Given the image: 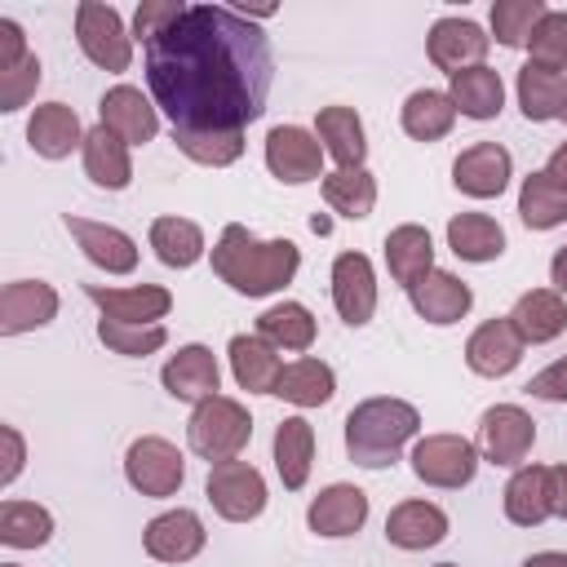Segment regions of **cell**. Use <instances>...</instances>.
Here are the masks:
<instances>
[{"label":"cell","instance_id":"6da1fadb","mask_svg":"<svg viewBox=\"0 0 567 567\" xmlns=\"http://www.w3.org/2000/svg\"><path fill=\"white\" fill-rule=\"evenodd\" d=\"M275 53L261 27L226 4L186 13L146 44V84L177 137H235L270 97Z\"/></svg>","mask_w":567,"mask_h":567},{"label":"cell","instance_id":"7a4b0ae2","mask_svg":"<svg viewBox=\"0 0 567 567\" xmlns=\"http://www.w3.org/2000/svg\"><path fill=\"white\" fill-rule=\"evenodd\" d=\"M301 266V248L292 239H257L248 226L230 221L213 244V270L239 297H270L292 284Z\"/></svg>","mask_w":567,"mask_h":567},{"label":"cell","instance_id":"3957f363","mask_svg":"<svg viewBox=\"0 0 567 567\" xmlns=\"http://www.w3.org/2000/svg\"><path fill=\"white\" fill-rule=\"evenodd\" d=\"M421 430V412L403 399H363L346 416V452L363 470H385L399 461L403 443Z\"/></svg>","mask_w":567,"mask_h":567},{"label":"cell","instance_id":"277c9868","mask_svg":"<svg viewBox=\"0 0 567 567\" xmlns=\"http://www.w3.org/2000/svg\"><path fill=\"white\" fill-rule=\"evenodd\" d=\"M248 439H252V416H248V408L239 399H226V394H213V399L195 403V412L186 421V443L208 465L239 461Z\"/></svg>","mask_w":567,"mask_h":567},{"label":"cell","instance_id":"5b68a950","mask_svg":"<svg viewBox=\"0 0 567 567\" xmlns=\"http://www.w3.org/2000/svg\"><path fill=\"white\" fill-rule=\"evenodd\" d=\"M75 40H80L84 58L102 71H128V62H133V35L124 31L120 9H111V4L84 0L75 9Z\"/></svg>","mask_w":567,"mask_h":567},{"label":"cell","instance_id":"8992f818","mask_svg":"<svg viewBox=\"0 0 567 567\" xmlns=\"http://www.w3.org/2000/svg\"><path fill=\"white\" fill-rule=\"evenodd\" d=\"M124 478L142 496H173L186 483V461L168 439H133L124 452Z\"/></svg>","mask_w":567,"mask_h":567},{"label":"cell","instance_id":"52a82bcc","mask_svg":"<svg viewBox=\"0 0 567 567\" xmlns=\"http://www.w3.org/2000/svg\"><path fill=\"white\" fill-rule=\"evenodd\" d=\"M204 492H208L213 509L226 523H252L266 509V478L248 461H221V465H213Z\"/></svg>","mask_w":567,"mask_h":567},{"label":"cell","instance_id":"ba28073f","mask_svg":"<svg viewBox=\"0 0 567 567\" xmlns=\"http://www.w3.org/2000/svg\"><path fill=\"white\" fill-rule=\"evenodd\" d=\"M412 474L430 487H465L478 474V447L461 434H425L412 447Z\"/></svg>","mask_w":567,"mask_h":567},{"label":"cell","instance_id":"9c48e42d","mask_svg":"<svg viewBox=\"0 0 567 567\" xmlns=\"http://www.w3.org/2000/svg\"><path fill=\"white\" fill-rule=\"evenodd\" d=\"M536 443V421L514 408V403H496L478 416V456L492 465H523L527 452Z\"/></svg>","mask_w":567,"mask_h":567},{"label":"cell","instance_id":"30bf717a","mask_svg":"<svg viewBox=\"0 0 567 567\" xmlns=\"http://www.w3.org/2000/svg\"><path fill=\"white\" fill-rule=\"evenodd\" d=\"M266 168L288 186L315 182L323 177V142L297 124H275L266 133Z\"/></svg>","mask_w":567,"mask_h":567},{"label":"cell","instance_id":"8fae6325","mask_svg":"<svg viewBox=\"0 0 567 567\" xmlns=\"http://www.w3.org/2000/svg\"><path fill=\"white\" fill-rule=\"evenodd\" d=\"M487 44H492V35H483V27L470 22V18H439L430 27V40H425L430 62L439 71H447V75H461L470 66H483Z\"/></svg>","mask_w":567,"mask_h":567},{"label":"cell","instance_id":"7c38bea8","mask_svg":"<svg viewBox=\"0 0 567 567\" xmlns=\"http://www.w3.org/2000/svg\"><path fill=\"white\" fill-rule=\"evenodd\" d=\"M509 173H514V159L501 142H474L452 164V182L470 199H496L509 186Z\"/></svg>","mask_w":567,"mask_h":567},{"label":"cell","instance_id":"4fadbf2b","mask_svg":"<svg viewBox=\"0 0 567 567\" xmlns=\"http://www.w3.org/2000/svg\"><path fill=\"white\" fill-rule=\"evenodd\" d=\"M332 306L350 328H363L377 310V275L363 252H341L332 261Z\"/></svg>","mask_w":567,"mask_h":567},{"label":"cell","instance_id":"5bb4252c","mask_svg":"<svg viewBox=\"0 0 567 567\" xmlns=\"http://www.w3.org/2000/svg\"><path fill=\"white\" fill-rule=\"evenodd\" d=\"M97 124H106L115 137H124L128 146H146L155 133H159V115H155V102L142 97V89L133 84H115L102 93L97 102Z\"/></svg>","mask_w":567,"mask_h":567},{"label":"cell","instance_id":"9a60e30c","mask_svg":"<svg viewBox=\"0 0 567 567\" xmlns=\"http://www.w3.org/2000/svg\"><path fill=\"white\" fill-rule=\"evenodd\" d=\"M408 301H412V310H416L425 323L447 328V323H456V319L470 315L474 292H470V284L456 279L452 270H430V275H421V279L408 288Z\"/></svg>","mask_w":567,"mask_h":567},{"label":"cell","instance_id":"2e32d148","mask_svg":"<svg viewBox=\"0 0 567 567\" xmlns=\"http://www.w3.org/2000/svg\"><path fill=\"white\" fill-rule=\"evenodd\" d=\"M465 363H470V372H478V377H509L518 363H523V337L514 332V323L509 319H487V323H478L474 332H470V341H465Z\"/></svg>","mask_w":567,"mask_h":567},{"label":"cell","instance_id":"e0dca14e","mask_svg":"<svg viewBox=\"0 0 567 567\" xmlns=\"http://www.w3.org/2000/svg\"><path fill=\"white\" fill-rule=\"evenodd\" d=\"M62 226L75 235L80 252H84L93 266H102L106 275H128V270H137V244H133L124 230H115V226H106V221L75 217V213H66Z\"/></svg>","mask_w":567,"mask_h":567},{"label":"cell","instance_id":"ac0fdd59","mask_svg":"<svg viewBox=\"0 0 567 567\" xmlns=\"http://www.w3.org/2000/svg\"><path fill=\"white\" fill-rule=\"evenodd\" d=\"M58 315V292L44 279H13L0 292V337H18L44 328Z\"/></svg>","mask_w":567,"mask_h":567},{"label":"cell","instance_id":"d6986e66","mask_svg":"<svg viewBox=\"0 0 567 567\" xmlns=\"http://www.w3.org/2000/svg\"><path fill=\"white\" fill-rule=\"evenodd\" d=\"M204 523L195 509H168L159 518L146 523L142 532V545L155 563H190L199 549H204Z\"/></svg>","mask_w":567,"mask_h":567},{"label":"cell","instance_id":"ffe728a7","mask_svg":"<svg viewBox=\"0 0 567 567\" xmlns=\"http://www.w3.org/2000/svg\"><path fill=\"white\" fill-rule=\"evenodd\" d=\"M89 301L102 306V319H120V323H159L173 310V292L159 284H137V288H102V284H84Z\"/></svg>","mask_w":567,"mask_h":567},{"label":"cell","instance_id":"44dd1931","mask_svg":"<svg viewBox=\"0 0 567 567\" xmlns=\"http://www.w3.org/2000/svg\"><path fill=\"white\" fill-rule=\"evenodd\" d=\"M159 381H164V390H168L173 399H182V403H204V399L217 394L221 368H217V354H213L208 346H182V350L164 363Z\"/></svg>","mask_w":567,"mask_h":567},{"label":"cell","instance_id":"7402d4cb","mask_svg":"<svg viewBox=\"0 0 567 567\" xmlns=\"http://www.w3.org/2000/svg\"><path fill=\"white\" fill-rule=\"evenodd\" d=\"M306 523H310L315 536H328V540L354 536V532L368 523V496H363L354 483H332V487H323V492L310 501Z\"/></svg>","mask_w":567,"mask_h":567},{"label":"cell","instance_id":"603a6c76","mask_svg":"<svg viewBox=\"0 0 567 567\" xmlns=\"http://www.w3.org/2000/svg\"><path fill=\"white\" fill-rule=\"evenodd\" d=\"M27 142L35 155L44 159H66L75 146H84V128H80V115L66 106V102H44L31 111L27 120Z\"/></svg>","mask_w":567,"mask_h":567},{"label":"cell","instance_id":"cb8c5ba5","mask_svg":"<svg viewBox=\"0 0 567 567\" xmlns=\"http://www.w3.org/2000/svg\"><path fill=\"white\" fill-rule=\"evenodd\" d=\"M514 323V332L523 337V346H545L567 328V301L554 288H532L514 301V310L505 315Z\"/></svg>","mask_w":567,"mask_h":567},{"label":"cell","instance_id":"d4e9b609","mask_svg":"<svg viewBox=\"0 0 567 567\" xmlns=\"http://www.w3.org/2000/svg\"><path fill=\"white\" fill-rule=\"evenodd\" d=\"M226 354H230V372H235L239 390H248V394H275V381H279L284 363H279V354H275L270 341H261L257 332L252 337L239 332V337H230Z\"/></svg>","mask_w":567,"mask_h":567},{"label":"cell","instance_id":"484cf974","mask_svg":"<svg viewBox=\"0 0 567 567\" xmlns=\"http://www.w3.org/2000/svg\"><path fill=\"white\" fill-rule=\"evenodd\" d=\"M447 536V514L430 501H403L385 518V540L394 549H430Z\"/></svg>","mask_w":567,"mask_h":567},{"label":"cell","instance_id":"4316f807","mask_svg":"<svg viewBox=\"0 0 567 567\" xmlns=\"http://www.w3.org/2000/svg\"><path fill=\"white\" fill-rule=\"evenodd\" d=\"M554 514L549 501V470L545 465H518L505 483V518L514 527H540Z\"/></svg>","mask_w":567,"mask_h":567},{"label":"cell","instance_id":"83f0119b","mask_svg":"<svg viewBox=\"0 0 567 567\" xmlns=\"http://www.w3.org/2000/svg\"><path fill=\"white\" fill-rule=\"evenodd\" d=\"M518 106L527 120H567V75L540 62H527L518 71Z\"/></svg>","mask_w":567,"mask_h":567},{"label":"cell","instance_id":"f1b7e54d","mask_svg":"<svg viewBox=\"0 0 567 567\" xmlns=\"http://www.w3.org/2000/svg\"><path fill=\"white\" fill-rule=\"evenodd\" d=\"M84 173L97 182V186H106V190H124L128 182H133V164H128V142L124 137H115L106 124H93L89 133H84Z\"/></svg>","mask_w":567,"mask_h":567},{"label":"cell","instance_id":"f546056e","mask_svg":"<svg viewBox=\"0 0 567 567\" xmlns=\"http://www.w3.org/2000/svg\"><path fill=\"white\" fill-rule=\"evenodd\" d=\"M310 465H315V425L306 416H284L275 425V470H279L284 487L288 492L306 487Z\"/></svg>","mask_w":567,"mask_h":567},{"label":"cell","instance_id":"4dcf8cb0","mask_svg":"<svg viewBox=\"0 0 567 567\" xmlns=\"http://www.w3.org/2000/svg\"><path fill=\"white\" fill-rule=\"evenodd\" d=\"M315 137L323 142V155H332L341 168H363L368 142H363V120L354 106H323L315 120Z\"/></svg>","mask_w":567,"mask_h":567},{"label":"cell","instance_id":"1f68e13d","mask_svg":"<svg viewBox=\"0 0 567 567\" xmlns=\"http://www.w3.org/2000/svg\"><path fill=\"white\" fill-rule=\"evenodd\" d=\"M385 266H390L394 284H403V288H412L421 275H430L434 270V239H430V230L416 226V221L394 226L385 235Z\"/></svg>","mask_w":567,"mask_h":567},{"label":"cell","instance_id":"d6a6232c","mask_svg":"<svg viewBox=\"0 0 567 567\" xmlns=\"http://www.w3.org/2000/svg\"><path fill=\"white\" fill-rule=\"evenodd\" d=\"M447 97H452L456 115H470V120H496L501 106H505L501 71H492V66H470V71L452 75Z\"/></svg>","mask_w":567,"mask_h":567},{"label":"cell","instance_id":"836d02e7","mask_svg":"<svg viewBox=\"0 0 567 567\" xmlns=\"http://www.w3.org/2000/svg\"><path fill=\"white\" fill-rule=\"evenodd\" d=\"M447 248L461 261H496L505 252V230L487 213H456L447 221Z\"/></svg>","mask_w":567,"mask_h":567},{"label":"cell","instance_id":"e575fe53","mask_svg":"<svg viewBox=\"0 0 567 567\" xmlns=\"http://www.w3.org/2000/svg\"><path fill=\"white\" fill-rule=\"evenodd\" d=\"M399 120H403V133H408V137H416V142H439V137L452 133L456 106H452V97L439 93V89H416V93H408Z\"/></svg>","mask_w":567,"mask_h":567},{"label":"cell","instance_id":"d590c367","mask_svg":"<svg viewBox=\"0 0 567 567\" xmlns=\"http://www.w3.org/2000/svg\"><path fill=\"white\" fill-rule=\"evenodd\" d=\"M275 394L297 403V408H319L337 394V377L323 359H297V363H284V372L275 381Z\"/></svg>","mask_w":567,"mask_h":567},{"label":"cell","instance_id":"8d00e7d4","mask_svg":"<svg viewBox=\"0 0 567 567\" xmlns=\"http://www.w3.org/2000/svg\"><path fill=\"white\" fill-rule=\"evenodd\" d=\"M518 217L527 230H554L567 221V190L558 182H549V173H532L518 186Z\"/></svg>","mask_w":567,"mask_h":567},{"label":"cell","instance_id":"74e56055","mask_svg":"<svg viewBox=\"0 0 567 567\" xmlns=\"http://www.w3.org/2000/svg\"><path fill=\"white\" fill-rule=\"evenodd\" d=\"M257 337L275 350H310L315 346V315L301 301H279L257 319Z\"/></svg>","mask_w":567,"mask_h":567},{"label":"cell","instance_id":"f35d334b","mask_svg":"<svg viewBox=\"0 0 567 567\" xmlns=\"http://www.w3.org/2000/svg\"><path fill=\"white\" fill-rule=\"evenodd\" d=\"M151 248H155V257L164 266L186 270V266H195L204 257V230L195 221H186V217H155L151 221Z\"/></svg>","mask_w":567,"mask_h":567},{"label":"cell","instance_id":"ab89813d","mask_svg":"<svg viewBox=\"0 0 567 567\" xmlns=\"http://www.w3.org/2000/svg\"><path fill=\"white\" fill-rule=\"evenodd\" d=\"M53 536V514L35 501H4L0 505V540L9 549H40Z\"/></svg>","mask_w":567,"mask_h":567},{"label":"cell","instance_id":"60d3db41","mask_svg":"<svg viewBox=\"0 0 567 567\" xmlns=\"http://www.w3.org/2000/svg\"><path fill=\"white\" fill-rule=\"evenodd\" d=\"M323 199H328L332 213H341V217L354 221V217H368V213H372V204H377V182H372L368 168H337V173L323 177Z\"/></svg>","mask_w":567,"mask_h":567},{"label":"cell","instance_id":"b9f144b4","mask_svg":"<svg viewBox=\"0 0 567 567\" xmlns=\"http://www.w3.org/2000/svg\"><path fill=\"white\" fill-rule=\"evenodd\" d=\"M97 337L106 350L128 354V359H146L168 341L164 323H120V319H97Z\"/></svg>","mask_w":567,"mask_h":567},{"label":"cell","instance_id":"7bdbcfd3","mask_svg":"<svg viewBox=\"0 0 567 567\" xmlns=\"http://www.w3.org/2000/svg\"><path fill=\"white\" fill-rule=\"evenodd\" d=\"M549 9L540 0H496L492 4V31L505 49H523L536 31V22L545 18Z\"/></svg>","mask_w":567,"mask_h":567},{"label":"cell","instance_id":"ee69618b","mask_svg":"<svg viewBox=\"0 0 567 567\" xmlns=\"http://www.w3.org/2000/svg\"><path fill=\"white\" fill-rule=\"evenodd\" d=\"M527 49H532V58H527V62H540V66L567 71V13H563V9H549V13L536 22V31H532Z\"/></svg>","mask_w":567,"mask_h":567},{"label":"cell","instance_id":"f6af8a7d","mask_svg":"<svg viewBox=\"0 0 567 567\" xmlns=\"http://www.w3.org/2000/svg\"><path fill=\"white\" fill-rule=\"evenodd\" d=\"M35 84H40V58L35 53H27L13 66H4L0 71V111H22L27 97L35 93Z\"/></svg>","mask_w":567,"mask_h":567},{"label":"cell","instance_id":"bcb514c9","mask_svg":"<svg viewBox=\"0 0 567 567\" xmlns=\"http://www.w3.org/2000/svg\"><path fill=\"white\" fill-rule=\"evenodd\" d=\"M182 13H186L182 0H142L137 13H133V35H137L142 44H151V40L164 35Z\"/></svg>","mask_w":567,"mask_h":567},{"label":"cell","instance_id":"7dc6e473","mask_svg":"<svg viewBox=\"0 0 567 567\" xmlns=\"http://www.w3.org/2000/svg\"><path fill=\"white\" fill-rule=\"evenodd\" d=\"M527 394H532V399H545V403H567V354L554 359L549 368H540V372L527 381Z\"/></svg>","mask_w":567,"mask_h":567},{"label":"cell","instance_id":"c3c4849f","mask_svg":"<svg viewBox=\"0 0 567 567\" xmlns=\"http://www.w3.org/2000/svg\"><path fill=\"white\" fill-rule=\"evenodd\" d=\"M31 49H27V35H22V27L13 22V18H0V71L4 66H13V62H22Z\"/></svg>","mask_w":567,"mask_h":567},{"label":"cell","instance_id":"681fc988","mask_svg":"<svg viewBox=\"0 0 567 567\" xmlns=\"http://www.w3.org/2000/svg\"><path fill=\"white\" fill-rule=\"evenodd\" d=\"M0 439H4V465H0V483L9 487L18 474H22V461H27V447H22V434L13 425H0Z\"/></svg>","mask_w":567,"mask_h":567},{"label":"cell","instance_id":"f907efd6","mask_svg":"<svg viewBox=\"0 0 567 567\" xmlns=\"http://www.w3.org/2000/svg\"><path fill=\"white\" fill-rule=\"evenodd\" d=\"M549 501H554V514L567 518V465L549 470Z\"/></svg>","mask_w":567,"mask_h":567},{"label":"cell","instance_id":"816d5d0a","mask_svg":"<svg viewBox=\"0 0 567 567\" xmlns=\"http://www.w3.org/2000/svg\"><path fill=\"white\" fill-rule=\"evenodd\" d=\"M545 173H549V182H558V186L567 190V142H558V146L549 151V164H545Z\"/></svg>","mask_w":567,"mask_h":567},{"label":"cell","instance_id":"f5cc1de1","mask_svg":"<svg viewBox=\"0 0 567 567\" xmlns=\"http://www.w3.org/2000/svg\"><path fill=\"white\" fill-rule=\"evenodd\" d=\"M549 279H554V292L563 297V292H567V244L554 252V261H549Z\"/></svg>","mask_w":567,"mask_h":567},{"label":"cell","instance_id":"db71d44e","mask_svg":"<svg viewBox=\"0 0 567 567\" xmlns=\"http://www.w3.org/2000/svg\"><path fill=\"white\" fill-rule=\"evenodd\" d=\"M523 567H567V554H558V549H545V554H532V558H523Z\"/></svg>","mask_w":567,"mask_h":567},{"label":"cell","instance_id":"11a10c76","mask_svg":"<svg viewBox=\"0 0 567 567\" xmlns=\"http://www.w3.org/2000/svg\"><path fill=\"white\" fill-rule=\"evenodd\" d=\"M0 567H18V563H0Z\"/></svg>","mask_w":567,"mask_h":567},{"label":"cell","instance_id":"9f6ffc18","mask_svg":"<svg viewBox=\"0 0 567 567\" xmlns=\"http://www.w3.org/2000/svg\"><path fill=\"white\" fill-rule=\"evenodd\" d=\"M439 567H456V563H439Z\"/></svg>","mask_w":567,"mask_h":567}]
</instances>
